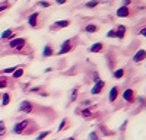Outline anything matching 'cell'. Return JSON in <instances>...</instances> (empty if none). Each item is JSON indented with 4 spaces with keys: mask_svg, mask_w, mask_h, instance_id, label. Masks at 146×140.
<instances>
[{
    "mask_svg": "<svg viewBox=\"0 0 146 140\" xmlns=\"http://www.w3.org/2000/svg\"><path fill=\"white\" fill-rule=\"evenodd\" d=\"M31 123H32L31 120H23V121L15 124V127H13V133H15V134H23V133L27 131V128H28V125H29Z\"/></svg>",
    "mask_w": 146,
    "mask_h": 140,
    "instance_id": "obj_1",
    "label": "cell"
},
{
    "mask_svg": "<svg viewBox=\"0 0 146 140\" xmlns=\"http://www.w3.org/2000/svg\"><path fill=\"white\" fill-rule=\"evenodd\" d=\"M27 44V41L23 40V38H15V40H12L10 41V47L13 50H21V48H23V45Z\"/></svg>",
    "mask_w": 146,
    "mask_h": 140,
    "instance_id": "obj_2",
    "label": "cell"
},
{
    "mask_svg": "<svg viewBox=\"0 0 146 140\" xmlns=\"http://www.w3.org/2000/svg\"><path fill=\"white\" fill-rule=\"evenodd\" d=\"M31 111H32V102H29V101H22L21 105H19V112L29 114Z\"/></svg>",
    "mask_w": 146,
    "mask_h": 140,
    "instance_id": "obj_3",
    "label": "cell"
},
{
    "mask_svg": "<svg viewBox=\"0 0 146 140\" xmlns=\"http://www.w3.org/2000/svg\"><path fill=\"white\" fill-rule=\"evenodd\" d=\"M104 86H105V82L104 80H98L95 83V86L91 89V93L92 95H98V93H101V90L104 89Z\"/></svg>",
    "mask_w": 146,
    "mask_h": 140,
    "instance_id": "obj_4",
    "label": "cell"
},
{
    "mask_svg": "<svg viewBox=\"0 0 146 140\" xmlns=\"http://www.w3.org/2000/svg\"><path fill=\"white\" fill-rule=\"evenodd\" d=\"M123 99L127 101V102H133L135 101V90L133 89H126L123 92Z\"/></svg>",
    "mask_w": 146,
    "mask_h": 140,
    "instance_id": "obj_5",
    "label": "cell"
},
{
    "mask_svg": "<svg viewBox=\"0 0 146 140\" xmlns=\"http://www.w3.org/2000/svg\"><path fill=\"white\" fill-rule=\"evenodd\" d=\"M72 42H70V40H66L63 44H62V48H60V51H58V54L62 55V54H64V53H67V51H70V48H72V45H70Z\"/></svg>",
    "mask_w": 146,
    "mask_h": 140,
    "instance_id": "obj_6",
    "label": "cell"
},
{
    "mask_svg": "<svg viewBox=\"0 0 146 140\" xmlns=\"http://www.w3.org/2000/svg\"><path fill=\"white\" fill-rule=\"evenodd\" d=\"M145 58H146V51H145V50H139V51L135 54V57H133V60H135L136 63H139V61L145 60Z\"/></svg>",
    "mask_w": 146,
    "mask_h": 140,
    "instance_id": "obj_7",
    "label": "cell"
},
{
    "mask_svg": "<svg viewBox=\"0 0 146 140\" xmlns=\"http://www.w3.org/2000/svg\"><path fill=\"white\" fill-rule=\"evenodd\" d=\"M38 16H40V13H38V12H35V13H32V15L28 18V22H29V25H31L32 28L36 26V19H38Z\"/></svg>",
    "mask_w": 146,
    "mask_h": 140,
    "instance_id": "obj_8",
    "label": "cell"
},
{
    "mask_svg": "<svg viewBox=\"0 0 146 140\" xmlns=\"http://www.w3.org/2000/svg\"><path fill=\"white\" fill-rule=\"evenodd\" d=\"M117 16L118 18H127L129 16V9L126 6H121L118 10H117Z\"/></svg>",
    "mask_w": 146,
    "mask_h": 140,
    "instance_id": "obj_9",
    "label": "cell"
},
{
    "mask_svg": "<svg viewBox=\"0 0 146 140\" xmlns=\"http://www.w3.org/2000/svg\"><path fill=\"white\" fill-rule=\"evenodd\" d=\"M117 96H118V88L117 86H114V88H111V90H110V101L111 102H114L115 99H117Z\"/></svg>",
    "mask_w": 146,
    "mask_h": 140,
    "instance_id": "obj_10",
    "label": "cell"
},
{
    "mask_svg": "<svg viewBox=\"0 0 146 140\" xmlns=\"http://www.w3.org/2000/svg\"><path fill=\"white\" fill-rule=\"evenodd\" d=\"M102 48H104V44L102 42H95L91 47V53H100V51H102Z\"/></svg>",
    "mask_w": 146,
    "mask_h": 140,
    "instance_id": "obj_11",
    "label": "cell"
},
{
    "mask_svg": "<svg viewBox=\"0 0 146 140\" xmlns=\"http://www.w3.org/2000/svg\"><path fill=\"white\" fill-rule=\"evenodd\" d=\"M124 34H126V26L120 25V26H118V29H117V32H115V37L121 40V38H124Z\"/></svg>",
    "mask_w": 146,
    "mask_h": 140,
    "instance_id": "obj_12",
    "label": "cell"
},
{
    "mask_svg": "<svg viewBox=\"0 0 146 140\" xmlns=\"http://www.w3.org/2000/svg\"><path fill=\"white\" fill-rule=\"evenodd\" d=\"M66 128H69V120H67V118H64L62 123H60L57 131H63V130H66Z\"/></svg>",
    "mask_w": 146,
    "mask_h": 140,
    "instance_id": "obj_13",
    "label": "cell"
},
{
    "mask_svg": "<svg viewBox=\"0 0 146 140\" xmlns=\"http://www.w3.org/2000/svg\"><path fill=\"white\" fill-rule=\"evenodd\" d=\"M50 55H53V48L50 45H45L42 51V57H50Z\"/></svg>",
    "mask_w": 146,
    "mask_h": 140,
    "instance_id": "obj_14",
    "label": "cell"
},
{
    "mask_svg": "<svg viewBox=\"0 0 146 140\" xmlns=\"http://www.w3.org/2000/svg\"><path fill=\"white\" fill-rule=\"evenodd\" d=\"M6 133H7V130H6V123H5L3 120H0V137L6 136Z\"/></svg>",
    "mask_w": 146,
    "mask_h": 140,
    "instance_id": "obj_15",
    "label": "cell"
},
{
    "mask_svg": "<svg viewBox=\"0 0 146 140\" xmlns=\"http://www.w3.org/2000/svg\"><path fill=\"white\" fill-rule=\"evenodd\" d=\"M10 102V95L9 93H3V96H2V105L3 107H6V105H9Z\"/></svg>",
    "mask_w": 146,
    "mask_h": 140,
    "instance_id": "obj_16",
    "label": "cell"
},
{
    "mask_svg": "<svg viewBox=\"0 0 146 140\" xmlns=\"http://www.w3.org/2000/svg\"><path fill=\"white\" fill-rule=\"evenodd\" d=\"M123 76H124V69H117L114 72V77L115 79H121Z\"/></svg>",
    "mask_w": 146,
    "mask_h": 140,
    "instance_id": "obj_17",
    "label": "cell"
},
{
    "mask_svg": "<svg viewBox=\"0 0 146 140\" xmlns=\"http://www.w3.org/2000/svg\"><path fill=\"white\" fill-rule=\"evenodd\" d=\"M13 37V32H12V29H6L3 34H2V38L5 40V38H12Z\"/></svg>",
    "mask_w": 146,
    "mask_h": 140,
    "instance_id": "obj_18",
    "label": "cell"
},
{
    "mask_svg": "<svg viewBox=\"0 0 146 140\" xmlns=\"http://www.w3.org/2000/svg\"><path fill=\"white\" fill-rule=\"evenodd\" d=\"M88 140H100V136L96 131H91L89 136H88Z\"/></svg>",
    "mask_w": 146,
    "mask_h": 140,
    "instance_id": "obj_19",
    "label": "cell"
},
{
    "mask_svg": "<svg viewBox=\"0 0 146 140\" xmlns=\"http://www.w3.org/2000/svg\"><path fill=\"white\" fill-rule=\"evenodd\" d=\"M57 23V26H60V28H66V26H69V20H57L56 22Z\"/></svg>",
    "mask_w": 146,
    "mask_h": 140,
    "instance_id": "obj_20",
    "label": "cell"
},
{
    "mask_svg": "<svg viewBox=\"0 0 146 140\" xmlns=\"http://www.w3.org/2000/svg\"><path fill=\"white\" fill-rule=\"evenodd\" d=\"M47 136H50V131H42V133H40L38 136H36V139H35V140H44Z\"/></svg>",
    "mask_w": 146,
    "mask_h": 140,
    "instance_id": "obj_21",
    "label": "cell"
},
{
    "mask_svg": "<svg viewBox=\"0 0 146 140\" xmlns=\"http://www.w3.org/2000/svg\"><path fill=\"white\" fill-rule=\"evenodd\" d=\"M96 31H98V26H95V25H88L86 26V32H89V34L96 32Z\"/></svg>",
    "mask_w": 146,
    "mask_h": 140,
    "instance_id": "obj_22",
    "label": "cell"
},
{
    "mask_svg": "<svg viewBox=\"0 0 146 140\" xmlns=\"http://www.w3.org/2000/svg\"><path fill=\"white\" fill-rule=\"evenodd\" d=\"M22 75H23V69H18V70H15V72H13V77H15V79L21 77Z\"/></svg>",
    "mask_w": 146,
    "mask_h": 140,
    "instance_id": "obj_23",
    "label": "cell"
},
{
    "mask_svg": "<svg viewBox=\"0 0 146 140\" xmlns=\"http://www.w3.org/2000/svg\"><path fill=\"white\" fill-rule=\"evenodd\" d=\"M98 3H100V0H91L89 3H86V7H91V9H92V7H95Z\"/></svg>",
    "mask_w": 146,
    "mask_h": 140,
    "instance_id": "obj_24",
    "label": "cell"
},
{
    "mask_svg": "<svg viewBox=\"0 0 146 140\" xmlns=\"http://www.w3.org/2000/svg\"><path fill=\"white\" fill-rule=\"evenodd\" d=\"M76 98H78V89H73L72 90V95H70V102H73Z\"/></svg>",
    "mask_w": 146,
    "mask_h": 140,
    "instance_id": "obj_25",
    "label": "cell"
},
{
    "mask_svg": "<svg viewBox=\"0 0 146 140\" xmlns=\"http://www.w3.org/2000/svg\"><path fill=\"white\" fill-rule=\"evenodd\" d=\"M16 70V67H9V69H5L3 70V73H13Z\"/></svg>",
    "mask_w": 146,
    "mask_h": 140,
    "instance_id": "obj_26",
    "label": "cell"
},
{
    "mask_svg": "<svg viewBox=\"0 0 146 140\" xmlns=\"http://www.w3.org/2000/svg\"><path fill=\"white\" fill-rule=\"evenodd\" d=\"M7 86V82L5 80V79H0V89H3V88H6Z\"/></svg>",
    "mask_w": 146,
    "mask_h": 140,
    "instance_id": "obj_27",
    "label": "cell"
},
{
    "mask_svg": "<svg viewBox=\"0 0 146 140\" xmlns=\"http://www.w3.org/2000/svg\"><path fill=\"white\" fill-rule=\"evenodd\" d=\"M107 37H108V38H115V31H113V29H111V31H108Z\"/></svg>",
    "mask_w": 146,
    "mask_h": 140,
    "instance_id": "obj_28",
    "label": "cell"
},
{
    "mask_svg": "<svg viewBox=\"0 0 146 140\" xmlns=\"http://www.w3.org/2000/svg\"><path fill=\"white\" fill-rule=\"evenodd\" d=\"M82 115H83V117H91L92 112H91L89 110H83V111H82Z\"/></svg>",
    "mask_w": 146,
    "mask_h": 140,
    "instance_id": "obj_29",
    "label": "cell"
},
{
    "mask_svg": "<svg viewBox=\"0 0 146 140\" xmlns=\"http://www.w3.org/2000/svg\"><path fill=\"white\" fill-rule=\"evenodd\" d=\"M40 6H42V7H50V3H48V2H40Z\"/></svg>",
    "mask_w": 146,
    "mask_h": 140,
    "instance_id": "obj_30",
    "label": "cell"
},
{
    "mask_svg": "<svg viewBox=\"0 0 146 140\" xmlns=\"http://www.w3.org/2000/svg\"><path fill=\"white\" fill-rule=\"evenodd\" d=\"M91 104H92V102H91L89 99H88V101H83V102H82V105H83V107H88V105H91Z\"/></svg>",
    "mask_w": 146,
    "mask_h": 140,
    "instance_id": "obj_31",
    "label": "cell"
},
{
    "mask_svg": "<svg viewBox=\"0 0 146 140\" xmlns=\"http://www.w3.org/2000/svg\"><path fill=\"white\" fill-rule=\"evenodd\" d=\"M140 34H142V35H143V37H146V28H143V29H142V31H140Z\"/></svg>",
    "mask_w": 146,
    "mask_h": 140,
    "instance_id": "obj_32",
    "label": "cell"
},
{
    "mask_svg": "<svg viewBox=\"0 0 146 140\" xmlns=\"http://www.w3.org/2000/svg\"><path fill=\"white\" fill-rule=\"evenodd\" d=\"M57 3L58 5H63V3H66V0H57Z\"/></svg>",
    "mask_w": 146,
    "mask_h": 140,
    "instance_id": "obj_33",
    "label": "cell"
},
{
    "mask_svg": "<svg viewBox=\"0 0 146 140\" xmlns=\"http://www.w3.org/2000/svg\"><path fill=\"white\" fill-rule=\"evenodd\" d=\"M6 7H7V5H6V6H5V5L0 6V12H2V10H6Z\"/></svg>",
    "mask_w": 146,
    "mask_h": 140,
    "instance_id": "obj_34",
    "label": "cell"
},
{
    "mask_svg": "<svg viewBox=\"0 0 146 140\" xmlns=\"http://www.w3.org/2000/svg\"><path fill=\"white\" fill-rule=\"evenodd\" d=\"M123 2H124V5H129V3L131 2V0H123Z\"/></svg>",
    "mask_w": 146,
    "mask_h": 140,
    "instance_id": "obj_35",
    "label": "cell"
},
{
    "mask_svg": "<svg viewBox=\"0 0 146 140\" xmlns=\"http://www.w3.org/2000/svg\"><path fill=\"white\" fill-rule=\"evenodd\" d=\"M66 140H76L75 137H69V139H66Z\"/></svg>",
    "mask_w": 146,
    "mask_h": 140,
    "instance_id": "obj_36",
    "label": "cell"
},
{
    "mask_svg": "<svg viewBox=\"0 0 146 140\" xmlns=\"http://www.w3.org/2000/svg\"><path fill=\"white\" fill-rule=\"evenodd\" d=\"M101 2H110V0H101Z\"/></svg>",
    "mask_w": 146,
    "mask_h": 140,
    "instance_id": "obj_37",
    "label": "cell"
}]
</instances>
